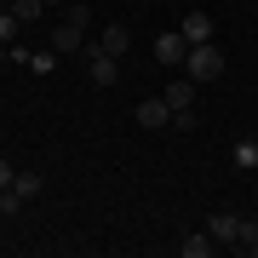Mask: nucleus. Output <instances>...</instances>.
Instances as JSON below:
<instances>
[{
    "instance_id": "nucleus-3",
    "label": "nucleus",
    "mask_w": 258,
    "mask_h": 258,
    "mask_svg": "<svg viewBox=\"0 0 258 258\" xmlns=\"http://www.w3.org/2000/svg\"><path fill=\"white\" fill-rule=\"evenodd\" d=\"M81 57H86V81H92L98 92H109V86L120 81V63H115V52H103L98 40H86V46H81Z\"/></svg>"
},
{
    "instance_id": "nucleus-22",
    "label": "nucleus",
    "mask_w": 258,
    "mask_h": 258,
    "mask_svg": "<svg viewBox=\"0 0 258 258\" xmlns=\"http://www.w3.org/2000/svg\"><path fill=\"white\" fill-rule=\"evenodd\" d=\"M0 138H6V132H0Z\"/></svg>"
},
{
    "instance_id": "nucleus-21",
    "label": "nucleus",
    "mask_w": 258,
    "mask_h": 258,
    "mask_svg": "<svg viewBox=\"0 0 258 258\" xmlns=\"http://www.w3.org/2000/svg\"><path fill=\"white\" fill-rule=\"evenodd\" d=\"M0 12H6V0H0Z\"/></svg>"
},
{
    "instance_id": "nucleus-15",
    "label": "nucleus",
    "mask_w": 258,
    "mask_h": 258,
    "mask_svg": "<svg viewBox=\"0 0 258 258\" xmlns=\"http://www.w3.org/2000/svg\"><path fill=\"white\" fill-rule=\"evenodd\" d=\"M235 247L247 252V258H258V224H247V218H241V235H235Z\"/></svg>"
},
{
    "instance_id": "nucleus-16",
    "label": "nucleus",
    "mask_w": 258,
    "mask_h": 258,
    "mask_svg": "<svg viewBox=\"0 0 258 258\" xmlns=\"http://www.w3.org/2000/svg\"><path fill=\"white\" fill-rule=\"evenodd\" d=\"M18 29H23V18H12V12H0V46H12V40H18Z\"/></svg>"
},
{
    "instance_id": "nucleus-18",
    "label": "nucleus",
    "mask_w": 258,
    "mask_h": 258,
    "mask_svg": "<svg viewBox=\"0 0 258 258\" xmlns=\"http://www.w3.org/2000/svg\"><path fill=\"white\" fill-rule=\"evenodd\" d=\"M12 178H18V166H12L6 155H0V189H12Z\"/></svg>"
},
{
    "instance_id": "nucleus-14",
    "label": "nucleus",
    "mask_w": 258,
    "mask_h": 258,
    "mask_svg": "<svg viewBox=\"0 0 258 258\" xmlns=\"http://www.w3.org/2000/svg\"><path fill=\"white\" fill-rule=\"evenodd\" d=\"M57 69V52L46 46V52H29V75H52Z\"/></svg>"
},
{
    "instance_id": "nucleus-6",
    "label": "nucleus",
    "mask_w": 258,
    "mask_h": 258,
    "mask_svg": "<svg viewBox=\"0 0 258 258\" xmlns=\"http://www.w3.org/2000/svg\"><path fill=\"white\" fill-rule=\"evenodd\" d=\"M178 29H184L189 46H207V40H212V18H207V12H184V23H178Z\"/></svg>"
},
{
    "instance_id": "nucleus-12",
    "label": "nucleus",
    "mask_w": 258,
    "mask_h": 258,
    "mask_svg": "<svg viewBox=\"0 0 258 258\" xmlns=\"http://www.w3.org/2000/svg\"><path fill=\"white\" fill-rule=\"evenodd\" d=\"M178 252H184V258H207V252H212V235H207V230H201V235H184Z\"/></svg>"
},
{
    "instance_id": "nucleus-5",
    "label": "nucleus",
    "mask_w": 258,
    "mask_h": 258,
    "mask_svg": "<svg viewBox=\"0 0 258 258\" xmlns=\"http://www.w3.org/2000/svg\"><path fill=\"white\" fill-rule=\"evenodd\" d=\"M132 120H138L144 132H161L166 120H172V103H166V98H144L138 109H132Z\"/></svg>"
},
{
    "instance_id": "nucleus-19",
    "label": "nucleus",
    "mask_w": 258,
    "mask_h": 258,
    "mask_svg": "<svg viewBox=\"0 0 258 258\" xmlns=\"http://www.w3.org/2000/svg\"><path fill=\"white\" fill-rule=\"evenodd\" d=\"M0 63H12V57H6V46H0Z\"/></svg>"
},
{
    "instance_id": "nucleus-7",
    "label": "nucleus",
    "mask_w": 258,
    "mask_h": 258,
    "mask_svg": "<svg viewBox=\"0 0 258 258\" xmlns=\"http://www.w3.org/2000/svg\"><path fill=\"white\" fill-rule=\"evenodd\" d=\"M207 235L212 241H235L241 235V212H212V218H207Z\"/></svg>"
},
{
    "instance_id": "nucleus-11",
    "label": "nucleus",
    "mask_w": 258,
    "mask_h": 258,
    "mask_svg": "<svg viewBox=\"0 0 258 258\" xmlns=\"http://www.w3.org/2000/svg\"><path fill=\"white\" fill-rule=\"evenodd\" d=\"M12 195H18V201H35L40 195V172H18L12 178Z\"/></svg>"
},
{
    "instance_id": "nucleus-13",
    "label": "nucleus",
    "mask_w": 258,
    "mask_h": 258,
    "mask_svg": "<svg viewBox=\"0 0 258 258\" xmlns=\"http://www.w3.org/2000/svg\"><path fill=\"white\" fill-rule=\"evenodd\" d=\"M6 12H12V18H23V23H35L40 12H46V0H6Z\"/></svg>"
},
{
    "instance_id": "nucleus-8",
    "label": "nucleus",
    "mask_w": 258,
    "mask_h": 258,
    "mask_svg": "<svg viewBox=\"0 0 258 258\" xmlns=\"http://www.w3.org/2000/svg\"><path fill=\"white\" fill-rule=\"evenodd\" d=\"M98 46H103V52H115V57H126V46H132V29H126V23H109V29L98 35Z\"/></svg>"
},
{
    "instance_id": "nucleus-4",
    "label": "nucleus",
    "mask_w": 258,
    "mask_h": 258,
    "mask_svg": "<svg viewBox=\"0 0 258 258\" xmlns=\"http://www.w3.org/2000/svg\"><path fill=\"white\" fill-rule=\"evenodd\" d=\"M184 57H189L184 29H161V35H155V63L161 69H184Z\"/></svg>"
},
{
    "instance_id": "nucleus-9",
    "label": "nucleus",
    "mask_w": 258,
    "mask_h": 258,
    "mask_svg": "<svg viewBox=\"0 0 258 258\" xmlns=\"http://www.w3.org/2000/svg\"><path fill=\"white\" fill-rule=\"evenodd\" d=\"M230 161L241 166V172H252V166H258V138H235L230 144Z\"/></svg>"
},
{
    "instance_id": "nucleus-2",
    "label": "nucleus",
    "mask_w": 258,
    "mask_h": 258,
    "mask_svg": "<svg viewBox=\"0 0 258 258\" xmlns=\"http://www.w3.org/2000/svg\"><path fill=\"white\" fill-rule=\"evenodd\" d=\"M86 29H92V12H86V6H75L69 18L52 29V52H57V57H63V52H81V46H86Z\"/></svg>"
},
{
    "instance_id": "nucleus-20",
    "label": "nucleus",
    "mask_w": 258,
    "mask_h": 258,
    "mask_svg": "<svg viewBox=\"0 0 258 258\" xmlns=\"http://www.w3.org/2000/svg\"><path fill=\"white\" fill-rule=\"evenodd\" d=\"M46 6H63V0H46Z\"/></svg>"
},
{
    "instance_id": "nucleus-1",
    "label": "nucleus",
    "mask_w": 258,
    "mask_h": 258,
    "mask_svg": "<svg viewBox=\"0 0 258 258\" xmlns=\"http://www.w3.org/2000/svg\"><path fill=\"white\" fill-rule=\"evenodd\" d=\"M184 75H189L195 86H212V81H224V52L212 46V40H207V46H189V57H184Z\"/></svg>"
},
{
    "instance_id": "nucleus-10",
    "label": "nucleus",
    "mask_w": 258,
    "mask_h": 258,
    "mask_svg": "<svg viewBox=\"0 0 258 258\" xmlns=\"http://www.w3.org/2000/svg\"><path fill=\"white\" fill-rule=\"evenodd\" d=\"M166 103H172V109H189V103H195V81H189V75H178V81L166 86Z\"/></svg>"
},
{
    "instance_id": "nucleus-17",
    "label": "nucleus",
    "mask_w": 258,
    "mask_h": 258,
    "mask_svg": "<svg viewBox=\"0 0 258 258\" xmlns=\"http://www.w3.org/2000/svg\"><path fill=\"white\" fill-rule=\"evenodd\" d=\"M172 126L178 132H195V109H172Z\"/></svg>"
}]
</instances>
